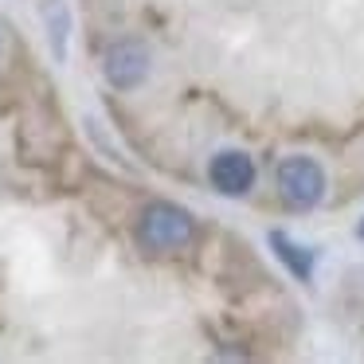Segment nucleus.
<instances>
[{
  "instance_id": "obj_1",
  "label": "nucleus",
  "mask_w": 364,
  "mask_h": 364,
  "mask_svg": "<svg viewBox=\"0 0 364 364\" xmlns=\"http://www.w3.org/2000/svg\"><path fill=\"white\" fill-rule=\"evenodd\" d=\"M192 231H196L192 215L184 212V208H176V204H149L141 212V223H137L141 247L145 251H157V255L184 247L192 239Z\"/></svg>"
},
{
  "instance_id": "obj_4",
  "label": "nucleus",
  "mask_w": 364,
  "mask_h": 364,
  "mask_svg": "<svg viewBox=\"0 0 364 364\" xmlns=\"http://www.w3.org/2000/svg\"><path fill=\"white\" fill-rule=\"evenodd\" d=\"M208 176H212V184L223 192V196H243V192H251L255 184V165L247 153H220V157H212V165H208Z\"/></svg>"
},
{
  "instance_id": "obj_5",
  "label": "nucleus",
  "mask_w": 364,
  "mask_h": 364,
  "mask_svg": "<svg viewBox=\"0 0 364 364\" xmlns=\"http://www.w3.org/2000/svg\"><path fill=\"white\" fill-rule=\"evenodd\" d=\"M270 247H274V255L286 262V267H290L294 278H301V282H306V278L314 274V251H309V247H301V243H294L286 231H270Z\"/></svg>"
},
{
  "instance_id": "obj_2",
  "label": "nucleus",
  "mask_w": 364,
  "mask_h": 364,
  "mask_svg": "<svg viewBox=\"0 0 364 364\" xmlns=\"http://www.w3.org/2000/svg\"><path fill=\"white\" fill-rule=\"evenodd\" d=\"M278 192L290 208L306 212V208L321 204L325 196V173L314 157H286L278 165Z\"/></svg>"
},
{
  "instance_id": "obj_6",
  "label": "nucleus",
  "mask_w": 364,
  "mask_h": 364,
  "mask_svg": "<svg viewBox=\"0 0 364 364\" xmlns=\"http://www.w3.org/2000/svg\"><path fill=\"white\" fill-rule=\"evenodd\" d=\"M360 239H364V223H360Z\"/></svg>"
},
{
  "instance_id": "obj_3",
  "label": "nucleus",
  "mask_w": 364,
  "mask_h": 364,
  "mask_svg": "<svg viewBox=\"0 0 364 364\" xmlns=\"http://www.w3.org/2000/svg\"><path fill=\"white\" fill-rule=\"evenodd\" d=\"M102 67H106V79H110L118 90H134L137 82L145 79V71H149V55H145L141 43L122 40V43H114V48L106 51Z\"/></svg>"
}]
</instances>
